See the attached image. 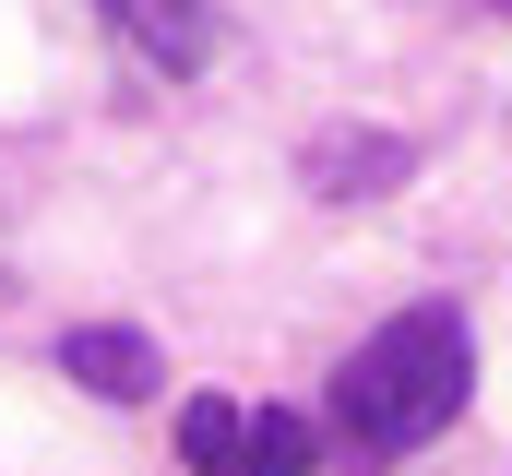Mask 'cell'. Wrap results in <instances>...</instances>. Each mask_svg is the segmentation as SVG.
I'll use <instances>...</instances> for the list:
<instances>
[{
  "mask_svg": "<svg viewBox=\"0 0 512 476\" xmlns=\"http://www.w3.org/2000/svg\"><path fill=\"white\" fill-rule=\"evenodd\" d=\"M227 476H322V429H310V417H286V405H239Z\"/></svg>",
  "mask_w": 512,
  "mask_h": 476,
  "instance_id": "obj_5",
  "label": "cell"
},
{
  "mask_svg": "<svg viewBox=\"0 0 512 476\" xmlns=\"http://www.w3.org/2000/svg\"><path fill=\"white\" fill-rule=\"evenodd\" d=\"M227 441H239V405H227V393H179V465L227 476Z\"/></svg>",
  "mask_w": 512,
  "mask_h": 476,
  "instance_id": "obj_6",
  "label": "cell"
},
{
  "mask_svg": "<svg viewBox=\"0 0 512 476\" xmlns=\"http://www.w3.org/2000/svg\"><path fill=\"white\" fill-rule=\"evenodd\" d=\"M465 393H477V334H465V310H453V298H417V310H393L358 357H334L322 429H334L358 465H405V453H429V441L465 417Z\"/></svg>",
  "mask_w": 512,
  "mask_h": 476,
  "instance_id": "obj_1",
  "label": "cell"
},
{
  "mask_svg": "<svg viewBox=\"0 0 512 476\" xmlns=\"http://www.w3.org/2000/svg\"><path fill=\"white\" fill-rule=\"evenodd\" d=\"M489 12H512V0H489Z\"/></svg>",
  "mask_w": 512,
  "mask_h": 476,
  "instance_id": "obj_7",
  "label": "cell"
},
{
  "mask_svg": "<svg viewBox=\"0 0 512 476\" xmlns=\"http://www.w3.org/2000/svg\"><path fill=\"white\" fill-rule=\"evenodd\" d=\"M298 179H310V203H382V191H405L417 179V143L405 131H322L310 155H298Z\"/></svg>",
  "mask_w": 512,
  "mask_h": 476,
  "instance_id": "obj_2",
  "label": "cell"
},
{
  "mask_svg": "<svg viewBox=\"0 0 512 476\" xmlns=\"http://www.w3.org/2000/svg\"><path fill=\"white\" fill-rule=\"evenodd\" d=\"M96 12H108V36H120L143 72H167V84L215 72V12L203 0H96Z\"/></svg>",
  "mask_w": 512,
  "mask_h": 476,
  "instance_id": "obj_3",
  "label": "cell"
},
{
  "mask_svg": "<svg viewBox=\"0 0 512 476\" xmlns=\"http://www.w3.org/2000/svg\"><path fill=\"white\" fill-rule=\"evenodd\" d=\"M60 369L84 393H108V405H155V381H167V357H155L143 322H72L60 334Z\"/></svg>",
  "mask_w": 512,
  "mask_h": 476,
  "instance_id": "obj_4",
  "label": "cell"
}]
</instances>
